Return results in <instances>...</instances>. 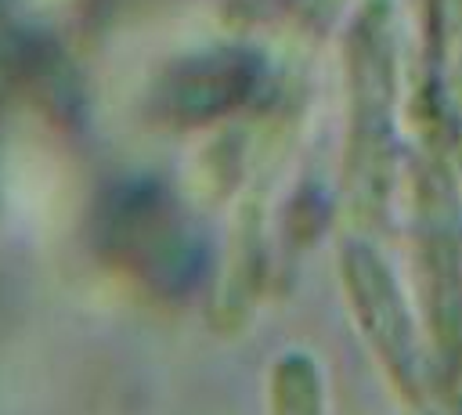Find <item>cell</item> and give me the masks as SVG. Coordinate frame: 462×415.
Segmentation results:
<instances>
[{"instance_id":"obj_1","label":"cell","mask_w":462,"mask_h":415,"mask_svg":"<svg viewBox=\"0 0 462 415\" xmlns=\"http://www.w3.org/2000/svg\"><path fill=\"white\" fill-rule=\"evenodd\" d=\"M278 415H314V397L300 372H285L278 386Z\"/></svg>"}]
</instances>
